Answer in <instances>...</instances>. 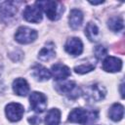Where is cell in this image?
Masks as SVG:
<instances>
[{
  "instance_id": "d6986e66",
  "label": "cell",
  "mask_w": 125,
  "mask_h": 125,
  "mask_svg": "<svg viewBox=\"0 0 125 125\" xmlns=\"http://www.w3.org/2000/svg\"><path fill=\"white\" fill-rule=\"evenodd\" d=\"M99 28L94 22H89L85 27V35L90 41H97L99 38Z\"/></svg>"
},
{
  "instance_id": "6da1fadb",
  "label": "cell",
  "mask_w": 125,
  "mask_h": 125,
  "mask_svg": "<svg viewBox=\"0 0 125 125\" xmlns=\"http://www.w3.org/2000/svg\"><path fill=\"white\" fill-rule=\"evenodd\" d=\"M99 113L97 110H88L85 108H74L68 115V121L86 125L98 119Z\"/></svg>"
},
{
  "instance_id": "52a82bcc",
  "label": "cell",
  "mask_w": 125,
  "mask_h": 125,
  "mask_svg": "<svg viewBox=\"0 0 125 125\" xmlns=\"http://www.w3.org/2000/svg\"><path fill=\"white\" fill-rule=\"evenodd\" d=\"M32 109L36 112H43L47 107V98L40 92H32L29 97Z\"/></svg>"
},
{
  "instance_id": "cb8c5ba5",
  "label": "cell",
  "mask_w": 125,
  "mask_h": 125,
  "mask_svg": "<svg viewBox=\"0 0 125 125\" xmlns=\"http://www.w3.org/2000/svg\"><path fill=\"white\" fill-rule=\"evenodd\" d=\"M123 82L121 83V85H120V91H121V96H122V98H124V92H123Z\"/></svg>"
},
{
  "instance_id": "8fae6325",
  "label": "cell",
  "mask_w": 125,
  "mask_h": 125,
  "mask_svg": "<svg viewBox=\"0 0 125 125\" xmlns=\"http://www.w3.org/2000/svg\"><path fill=\"white\" fill-rule=\"evenodd\" d=\"M122 68V62L115 57H106L103 62V69L107 72H117Z\"/></svg>"
},
{
  "instance_id": "44dd1931",
  "label": "cell",
  "mask_w": 125,
  "mask_h": 125,
  "mask_svg": "<svg viewBox=\"0 0 125 125\" xmlns=\"http://www.w3.org/2000/svg\"><path fill=\"white\" fill-rule=\"evenodd\" d=\"M94 68H95V65L92 64V63H83V64H80L78 66H75L74 71L76 73H79V74H84L86 72H89V71L93 70Z\"/></svg>"
},
{
  "instance_id": "ac0fdd59",
  "label": "cell",
  "mask_w": 125,
  "mask_h": 125,
  "mask_svg": "<svg viewBox=\"0 0 125 125\" xmlns=\"http://www.w3.org/2000/svg\"><path fill=\"white\" fill-rule=\"evenodd\" d=\"M109 118L113 121H120L124 115V107L120 104H113L109 109Z\"/></svg>"
},
{
  "instance_id": "7a4b0ae2",
  "label": "cell",
  "mask_w": 125,
  "mask_h": 125,
  "mask_svg": "<svg viewBox=\"0 0 125 125\" xmlns=\"http://www.w3.org/2000/svg\"><path fill=\"white\" fill-rule=\"evenodd\" d=\"M35 5L47 15L51 21H56L61 17V14L63 12V7L61 3L56 1H37Z\"/></svg>"
},
{
  "instance_id": "30bf717a",
  "label": "cell",
  "mask_w": 125,
  "mask_h": 125,
  "mask_svg": "<svg viewBox=\"0 0 125 125\" xmlns=\"http://www.w3.org/2000/svg\"><path fill=\"white\" fill-rule=\"evenodd\" d=\"M23 18L29 21V22H34L37 23L41 21L42 20V13L41 10L36 6V5H31V6H26L24 11H23Z\"/></svg>"
},
{
  "instance_id": "4fadbf2b",
  "label": "cell",
  "mask_w": 125,
  "mask_h": 125,
  "mask_svg": "<svg viewBox=\"0 0 125 125\" xmlns=\"http://www.w3.org/2000/svg\"><path fill=\"white\" fill-rule=\"evenodd\" d=\"M32 76L38 80V81H46L49 80L52 76L51 71L48 70L46 67L40 65V64H36L32 67Z\"/></svg>"
},
{
  "instance_id": "7c38bea8",
  "label": "cell",
  "mask_w": 125,
  "mask_h": 125,
  "mask_svg": "<svg viewBox=\"0 0 125 125\" xmlns=\"http://www.w3.org/2000/svg\"><path fill=\"white\" fill-rule=\"evenodd\" d=\"M51 74L57 80H63L70 75V69L62 63H56L51 67Z\"/></svg>"
},
{
  "instance_id": "2e32d148",
  "label": "cell",
  "mask_w": 125,
  "mask_h": 125,
  "mask_svg": "<svg viewBox=\"0 0 125 125\" xmlns=\"http://www.w3.org/2000/svg\"><path fill=\"white\" fill-rule=\"evenodd\" d=\"M56 55V52H55V48H54V44L53 43H48L46 44L45 47H43L41 49V51L39 52L38 54V59L40 61H43V62H47V61H50L51 59H53Z\"/></svg>"
},
{
  "instance_id": "8992f818",
  "label": "cell",
  "mask_w": 125,
  "mask_h": 125,
  "mask_svg": "<svg viewBox=\"0 0 125 125\" xmlns=\"http://www.w3.org/2000/svg\"><path fill=\"white\" fill-rule=\"evenodd\" d=\"M37 37V31L27 27V26H21L18 28L15 38L21 44H28L33 42Z\"/></svg>"
},
{
  "instance_id": "e0dca14e",
  "label": "cell",
  "mask_w": 125,
  "mask_h": 125,
  "mask_svg": "<svg viewBox=\"0 0 125 125\" xmlns=\"http://www.w3.org/2000/svg\"><path fill=\"white\" fill-rule=\"evenodd\" d=\"M61 121V111L58 108L50 109L45 117L46 125H59Z\"/></svg>"
},
{
  "instance_id": "7402d4cb",
  "label": "cell",
  "mask_w": 125,
  "mask_h": 125,
  "mask_svg": "<svg viewBox=\"0 0 125 125\" xmlns=\"http://www.w3.org/2000/svg\"><path fill=\"white\" fill-rule=\"evenodd\" d=\"M106 53H107V50H106V48H105L104 46H103V45H99V46H97V47L95 48V56H96V58L99 59V60L104 58V57L106 56Z\"/></svg>"
},
{
  "instance_id": "277c9868",
  "label": "cell",
  "mask_w": 125,
  "mask_h": 125,
  "mask_svg": "<svg viewBox=\"0 0 125 125\" xmlns=\"http://www.w3.org/2000/svg\"><path fill=\"white\" fill-rule=\"evenodd\" d=\"M21 2L17 1H5L0 5V21H10L18 12V8Z\"/></svg>"
},
{
  "instance_id": "ba28073f",
  "label": "cell",
  "mask_w": 125,
  "mask_h": 125,
  "mask_svg": "<svg viewBox=\"0 0 125 125\" xmlns=\"http://www.w3.org/2000/svg\"><path fill=\"white\" fill-rule=\"evenodd\" d=\"M7 118L12 122H17L21 120V118L23 115L24 108L21 104L18 103H11L6 106L5 109Z\"/></svg>"
},
{
  "instance_id": "9c48e42d",
  "label": "cell",
  "mask_w": 125,
  "mask_h": 125,
  "mask_svg": "<svg viewBox=\"0 0 125 125\" xmlns=\"http://www.w3.org/2000/svg\"><path fill=\"white\" fill-rule=\"evenodd\" d=\"M65 51L72 56H79L83 51V44L77 37L68 38L64 44Z\"/></svg>"
},
{
  "instance_id": "603a6c76",
  "label": "cell",
  "mask_w": 125,
  "mask_h": 125,
  "mask_svg": "<svg viewBox=\"0 0 125 125\" xmlns=\"http://www.w3.org/2000/svg\"><path fill=\"white\" fill-rule=\"evenodd\" d=\"M28 122H29L31 125H38V124H40L41 119H40V117H38V116H32V117H29V118H28Z\"/></svg>"
},
{
  "instance_id": "9a60e30c",
  "label": "cell",
  "mask_w": 125,
  "mask_h": 125,
  "mask_svg": "<svg viewBox=\"0 0 125 125\" xmlns=\"http://www.w3.org/2000/svg\"><path fill=\"white\" fill-rule=\"evenodd\" d=\"M13 90L19 96H26L29 92V86L25 79L17 78L13 82Z\"/></svg>"
},
{
  "instance_id": "ffe728a7",
  "label": "cell",
  "mask_w": 125,
  "mask_h": 125,
  "mask_svg": "<svg viewBox=\"0 0 125 125\" xmlns=\"http://www.w3.org/2000/svg\"><path fill=\"white\" fill-rule=\"evenodd\" d=\"M107 25L112 31H119V30H121L123 28L124 22H123L122 18L115 16V17H111L107 21Z\"/></svg>"
},
{
  "instance_id": "5bb4252c",
  "label": "cell",
  "mask_w": 125,
  "mask_h": 125,
  "mask_svg": "<svg viewBox=\"0 0 125 125\" xmlns=\"http://www.w3.org/2000/svg\"><path fill=\"white\" fill-rule=\"evenodd\" d=\"M68 21H69V26L72 29H77L81 26L82 21H83V14L80 10L78 9H72L69 13L68 17Z\"/></svg>"
},
{
  "instance_id": "3957f363",
  "label": "cell",
  "mask_w": 125,
  "mask_h": 125,
  "mask_svg": "<svg viewBox=\"0 0 125 125\" xmlns=\"http://www.w3.org/2000/svg\"><path fill=\"white\" fill-rule=\"evenodd\" d=\"M83 94L84 98L89 102H100L104 99L106 90L102 84L95 83L87 86Z\"/></svg>"
},
{
  "instance_id": "5b68a950",
  "label": "cell",
  "mask_w": 125,
  "mask_h": 125,
  "mask_svg": "<svg viewBox=\"0 0 125 125\" xmlns=\"http://www.w3.org/2000/svg\"><path fill=\"white\" fill-rule=\"evenodd\" d=\"M56 89L58 92L65 95L69 99H76L80 95V89L73 81H63L58 82L56 84Z\"/></svg>"
}]
</instances>
